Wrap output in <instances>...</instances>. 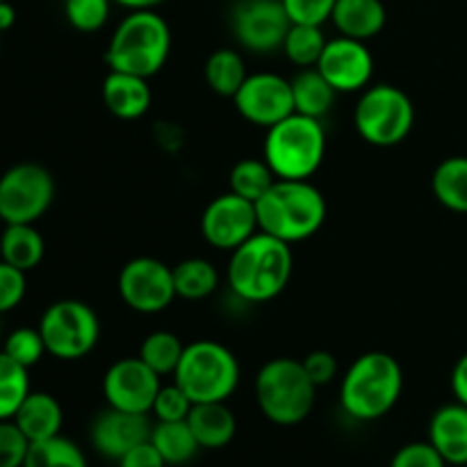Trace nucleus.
<instances>
[{"label":"nucleus","instance_id":"obj_1","mask_svg":"<svg viewBox=\"0 0 467 467\" xmlns=\"http://www.w3.org/2000/svg\"><path fill=\"white\" fill-rule=\"evenodd\" d=\"M292 244L258 231L228 260V285L249 304H267L287 287L295 269Z\"/></svg>","mask_w":467,"mask_h":467},{"label":"nucleus","instance_id":"obj_2","mask_svg":"<svg viewBox=\"0 0 467 467\" xmlns=\"http://www.w3.org/2000/svg\"><path fill=\"white\" fill-rule=\"evenodd\" d=\"M404 390V369L386 351H368L347 369L340 383V406L358 422H374L390 413Z\"/></svg>","mask_w":467,"mask_h":467},{"label":"nucleus","instance_id":"obj_3","mask_svg":"<svg viewBox=\"0 0 467 467\" xmlns=\"http://www.w3.org/2000/svg\"><path fill=\"white\" fill-rule=\"evenodd\" d=\"M258 228L287 244L313 237L327 222V199L308 181L278 178L267 194L255 201Z\"/></svg>","mask_w":467,"mask_h":467},{"label":"nucleus","instance_id":"obj_4","mask_svg":"<svg viewBox=\"0 0 467 467\" xmlns=\"http://www.w3.org/2000/svg\"><path fill=\"white\" fill-rule=\"evenodd\" d=\"M169 53V23L155 9H135L114 30L105 50V62L109 71L150 78L167 64Z\"/></svg>","mask_w":467,"mask_h":467},{"label":"nucleus","instance_id":"obj_5","mask_svg":"<svg viewBox=\"0 0 467 467\" xmlns=\"http://www.w3.org/2000/svg\"><path fill=\"white\" fill-rule=\"evenodd\" d=\"M327 155V130L319 119L290 114L267 128L263 146L265 162L281 181H308Z\"/></svg>","mask_w":467,"mask_h":467},{"label":"nucleus","instance_id":"obj_6","mask_svg":"<svg viewBox=\"0 0 467 467\" xmlns=\"http://www.w3.org/2000/svg\"><path fill=\"white\" fill-rule=\"evenodd\" d=\"M317 386L296 358H274L255 377V401L269 422L295 427L310 415Z\"/></svg>","mask_w":467,"mask_h":467},{"label":"nucleus","instance_id":"obj_7","mask_svg":"<svg viewBox=\"0 0 467 467\" xmlns=\"http://www.w3.org/2000/svg\"><path fill=\"white\" fill-rule=\"evenodd\" d=\"M240 360L228 347L214 340L185 345L173 381L194 404L228 401L240 386Z\"/></svg>","mask_w":467,"mask_h":467},{"label":"nucleus","instance_id":"obj_8","mask_svg":"<svg viewBox=\"0 0 467 467\" xmlns=\"http://www.w3.org/2000/svg\"><path fill=\"white\" fill-rule=\"evenodd\" d=\"M354 126L368 144L390 149L415 126V105L404 89L388 82L365 87L354 109Z\"/></svg>","mask_w":467,"mask_h":467},{"label":"nucleus","instance_id":"obj_9","mask_svg":"<svg viewBox=\"0 0 467 467\" xmlns=\"http://www.w3.org/2000/svg\"><path fill=\"white\" fill-rule=\"evenodd\" d=\"M39 333L46 351L59 360L85 358L100 337L99 315L89 304L62 299L50 304L39 319Z\"/></svg>","mask_w":467,"mask_h":467},{"label":"nucleus","instance_id":"obj_10","mask_svg":"<svg viewBox=\"0 0 467 467\" xmlns=\"http://www.w3.org/2000/svg\"><path fill=\"white\" fill-rule=\"evenodd\" d=\"M55 201V178L44 164L18 162L0 176V217L5 223H35Z\"/></svg>","mask_w":467,"mask_h":467},{"label":"nucleus","instance_id":"obj_11","mask_svg":"<svg viewBox=\"0 0 467 467\" xmlns=\"http://www.w3.org/2000/svg\"><path fill=\"white\" fill-rule=\"evenodd\" d=\"M117 287L123 304L141 315L162 313L176 299L173 267L149 255L132 258L123 265Z\"/></svg>","mask_w":467,"mask_h":467},{"label":"nucleus","instance_id":"obj_12","mask_svg":"<svg viewBox=\"0 0 467 467\" xmlns=\"http://www.w3.org/2000/svg\"><path fill=\"white\" fill-rule=\"evenodd\" d=\"M231 23L242 48L258 55L281 50L292 27L281 0H237Z\"/></svg>","mask_w":467,"mask_h":467},{"label":"nucleus","instance_id":"obj_13","mask_svg":"<svg viewBox=\"0 0 467 467\" xmlns=\"http://www.w3.org/2000/svg\"><path fill=\"white\" fill-rule=\"evenodd\" d=\"M258 231L255 203L242 199L235 192H226L210 201L201 217V233L205 242L222 251H235Z\"/></svg>","mask_w":467,"mask_h":467},{"label":"nucleus","instance_id":"obj_14","mask_svg":"<svg viewBox=\"0 0 467 467\" xmlns=\"http://www.w3.org/2000/svg\"><path fill=\"white\" fill-rule=\"evenodd\" d=\"M160 379L162 377H158L140 356L117 360L103 377L105 401L112 409L149 415L158 390L162 388Z\"/></svg>","mask_w":467,"mask_h":467},{"label":"nucleus","instance_id":"obj_15","mask_svg":"<svg viewBox=\"0 0 467 467\" xmlns=\"http://www.w3.org/2000/svg\"><path fill=\"white\" fill-rule=\"evenodd\" d=\"M235 108L249 123L272 128L295 114L292 80L278 73H254L235 94Z\"/></svg>","mask_w":467,"mask_h":467},{"label":"nucleus","instance_id":"obj_16","mask_svg":"<svg viewBox=\"0 0 467 467\" xmlns=\"http://www.w3.org/2000/svg\"><path fill=\"white\" fill-rule=\"evenodd\" d=\"M315 68L327 78L337 94H354L369 87L374 57L365 41L340 35L327 41V48Z\"/></svg>","mask_w":467,"mask_h":467},{"label":"nucleus","instance_id":"obj_17","mask_svg":"<svg viewBox=\"0 0 467 467\" xmlns=\"http://www.w3.org/2000/svg\"><path fill=\"white\" fill-rule=\"evenodd\" d=\"M150 431L153 424L149 415L128 413L108 406V410H103L91 424V445L105 459L119 461L137 445L150 441Z\"/></svg>","mask_w":467,"mask_h":467},{"label":"nucleus","instance_id":"obj_18","mask_svg":"<svg viewBox=\"0 0 467 467\" xmlns=\"http://www.w3.org/2000/svg\"><path fill=\"white\" fill-rule=\"evenodd\" d=\"M429 442L447 465H467V406L445 404L429 422Z\"/></svg>","mask_w":467,"mask_h":467},{"label":"nucleus","instance_id":"obj_19","mask_svg":"<svg viewBox=\"0 0 467 467\" xmlns=\"http://www.w3.org/2000/svg\"><path fill=\"white\" fill-rule=\"evenodd\" d=\"M150 100H153V94H150L149 78L109 71L103 80L105 108L123 121H135L144 117L150 108Z\"/></svg>","mask_w":467,"mask_h":467},{"label":"nucleus","instance_id":"obj_20","mask_svg":"<svg viewBox=\"0 0 467 467\" xmlns=\"http://www.w3.org/2000/svg\"><path fill=\"white\" fill-rule=\"evenodd\" d=\"M192 433L201 450H222L231 445L237 433L235 413L228 409L226 401H203L192 406L187 415Z\"/></svg>","mask_w":467,"mask_h":467},{"label":"nucleus","instance_id":"obj_21","mask_svg":"<svg viewBox=\"0 0 467 467\" xmlns=\"http://www.w3.org/2000/svg\"><path fill=\"white\" fill-rule=\"evenodd\" d=\"M14 424L23 431V436L30 442L48 441V438L59 436L64 424V413L59 401L50 392H35L23 400L14 415Z\"/></svg>","mask_w":467,"mask_h":467},{"label":"nucleus","instance_id":"obj_22","mask_svg":"<svg viewBox=\"0 0 467 467\" xmlns=\"http://www.w3.org/2000/svg\"><path fill=\"white\" fill-rule=\"evenodd\" d=\"M331 21L342 36L368 41L386 27L388 12L381 0H337Z\"/></svg>","mask_w":467,"mask_h":467},{"label":"nucleus","instance_id":"obj_23","mask_svg":"<svg viewBox=\"0 0 467 467\" xmlns=\"http://www.w3.org/2000/svg\"><path fill=\"white\" fill-rule=\"evenodd\" d=\"M46 242L35 223H5L0 233V260L30 272L44 260Z\"/></svg>","mask_w":467,"mask_h":467},{"label":"nucleus","instance_id":"obj_24","mask_svg":"<svg viewBox=\"0 0 467 467\" xmlns=\"http://www.w3.org/2000/svg\"><path fill=\"white\" fill-rule=\"evenodd\" d=\"M337 91L328 85L327 78L317 68H304L292 80V99H295V112L306 114L322 121L336 105Z\"/></svg>","mask_w":467,"mask_h":467},{"label":"nucleus","instance_id":"obj_25","mask_svg":"<svg viewBox=\"0 0 467 467\" xmlns=\"http://www.w3.org/2000/svg\"><path fill=\"white\" fill-rule=\"evenodd\" d=\"M431 187L436 199L447 210L459 214H467V158L454 155L442 160L436 167L431 178Z\"/></svg>","mask_w":467,"mask_h":467},{"label":"nucleus","instance_id":"obj_26","mask_svg":"<svg viewBox=\"0 0 467 467\" xmlns=\"http://www.w3.org/2000/svg\"><path fill=\"white\" fill-rule=\"evenodd\" d=\"M150 442L167 465H185L199 454V442L187 420L182 422H158L150 431Z\"/></svg>","mask_w":467,"mask_h":467},{"label":"nucleus","instance_id":"obj_27","mask_svg":"<svg viewBox=\"0 0 467 467\" xmlns=\"http://www.w3.org/2000/svg\"><path fill=\"white\" fill-rule=\"evenodd\" d=\"M246 78L249 73H246L244 59L233 48L214 50L205 62V82L214 94L223 96V99H235Z\"/></svg>","mask_w":467,"mask_h":467},{"label":"nucleus","instance_id":"obj_28","mask_svg":"<svg viewBox=\"0 0 467 467\" xmlns=\"http://www.w3.org/2000/svg\"><path fill=\"white\" fill-rule=\"evenodd\" d=\"M173 285H176V296H181V299H208L219 287L217 267L205 258L182 260L173 267Z\"/></svg>","mask_w":467,"mask_h":467},{"label":"nucleus","instance_id":"obj_29","mask_svg":"<svg viewBox=\"0 0 467 467\" xmlns=\"http://www.w3.org/2000/svg\"><path fill=\"white\" fill-rule=\"evenodd\" d=\"M276 181V173H274L272 167L265 162V158L240 160V162L231 169V178H228L231 192H235L242 199L251 201V203L263 199L269 192V187Z\"/></svg>","mask_w":467,"mask_h":467},{"label":"nucleus","instance_id":"obj_30","mask_svg":"<svg viewBox=\"0 0 467 467\" xmlns=\"http://www.w3.org/2000/svg\"><path fill=\"white\" fill-rule=\"evenodd\" d=\"M327 35L322 26H304V23H292L285 41H283V53L292 64L301 68H315L324 48H327Z\"/></svg>","mask_w":467,"mask_h":467},{"label":"nucleus","instance_id":"obj_31","mask_svg":"<svg viewBox=\"0 0 467 467\" xmlns=\"http://www.w3.org/2000/svg\"><path fill=\"white\" fill-rule=\"evenodd\" d=\"M23 467H89L87 456L62 433L41 442H30Z\"/></svg>","mask_w":467,"mask_h":467},{"label":"nucleus","instance_id":"obj_32","mask_svg":"<svg viewBox=\"0 0 467 467\" xmlns=\"http://www.w3.org/2000/svg\"><path fill=\"white\" fill-rule=\"evenodd\" d=\"M182 345L181 337L171 331H155L150 336L144 337L140 347V358L153 369L158 377H169V374H176L178 363L182 358Z\"/></svg>","mask_w":467,"mask_h":467},{"label":"nucleus","instance_id":"obj_33","mask_svg":"<svg viewBox=\"0 0 467 467\" xmlns=\"http://www.w3.org/2000/svg\"><path fill=\"white\" fill-rule=\"evenodd\" d=\"M30 369L0 351V420H12L18 406L30 395Z\"/></svg>","mask_w":467,"mask_h":467},{"label":"nucleus","instance_id":"obj_34","mask_svg":"<svg viewBox=\"0 0 467 467\" xmlns=\"http://www.w3.org/2000/svg\"><path fill=\"white\" fill-rule=\"evenodd\" d=\"M3 351L9 356L12 360H16L18 365L23 368H35L41 358H44L48 351H46L44 337H41L39 328H30V327H21L16 331H12L5 340Z\"/></svg>","mask_w":467,"mask_h":467},{"label":"nucleus","instance_id":"obj_35","mask_svg":"<svg viewBox=\"0 0 467 467\" xmlns=\"http://www.w3.org/2000/svg\"><path fill=\"white\" fill-rule=\"evenodd\" d=\"M112 0H64V16L78 32H99L108 23Z\"/></svg>","mask_w":467,"mask_h":467},{"label":"nucleus","instance_id":"obj_36","mask_svg":"<svg viewBox=\"0 0 467 467\" xmlns=\"http://www.w3.org/2000/svg\"><path fill=\"white\" fill-rule=\"evenodd\" d=\"M192 406H194V401H192L190 397H187V392L173 381L171 386L160 388L150 413L155 415L158 422H182V420H187V415H190Z\"/></svg>","mask_w":467,"mask_h":467},{"label":"nucleus","instance_id":"obj_37","mask_svg":"<svg viewBox=\"0 0 467 467\" xmlns=\"http://www.w3.org/2000/svg\"><path fill=\"white\" fill-rule=\"evenodd\" d=\"M30 441L14 420H0V467H23Z\"/></svg>","mask_w":467,"mask_h":467},{"label":"nucleus","instance_id":"obj_38","mask_svg":"<svg viewBox=\"0 0 467 467\" xmlns=\"http://www.w3.org/2000/svg\"><path fill=\"white\" fill-rule=\"evenodd\" d=\"M27 292L26 272L0 260V315L12 313L21 306Z\"/></svg>","mask_w":467,"mask_h":467},{"label":"nucleus","instance_id":"obj_39","mask_svg":"<svg viewBox=\"0 0 467 467\" xmlns=\"http://www.w3.org/2000/svg\"><path fill=\"white\" fill-rule=\"evenodd\" d=\"M281 3L292 23L324 26L327 21H331L337 0H281Z\"/></svg>","mask_w":467,"mask_h":467},{"label":"nucleus","instance_id":"obj_40","mask_svg":"<svg viewBox=\"0 0 467 467\" xmlns=\"http://www.w3.org/2000/svg\"><path fill=\"white\" fill-rule=\"evenodd\" d=\"M390 467H447L431 442H409L392 456Z\"/></svg>","mask_w":467,"mask_h":467},{"label":"nucleus","instance_id":"obj_41","mask_svg":"<svg viewBox=\"0 0 467 467\" xmlns=\"http://www.w3.org/2000/svg\"><path fill=\"white\" fill-rule=\"evenodd\" d=\"M301 363H304V369L308 372L310 381L317 388L327 386V383H331L333 379L337 377V360L336 356L328 354V351H310Z\"/></svg>","mask_w":467,"mask_h":467},{"label":"nucleus","instance_id":"obj_42","mask_svg":"<svg viewBox=\"0 0 467 467\" xmlns=\"http://www.w3.org/2000/svg\"><path fill=\"white\" fill-rule=\"evenodd\" d=\"M117 463L119 467H167L164 459L160 456V451L155 450L150 441L137 445L135 450L128 451V454L123 456V459H119Z\"/></svg>","mask_w":467,"mask_h":467},{"label":"nucleus","instance_id":"obj_43","mask_svg":"<svg viewBox=\"0 0 467 467\" xmlns=\"http://www.w3.org/2000/svg\"><path fill=\"white\" fill-rule=\"evenodd\" d=\"M451 390H454L456 401L467 406V354L461 356L459 363L454 365V372H451Z\"/></svg>","mask_w":467,"mask_h":467},{"label":"nucleus","instance_id":"obj_44","mask_svg":"<svg viewBox=\"0 0 467 467\" xmlns=\"http://www.w3.org/2000/svg\"><path fill=\"white\" fill-rule=\"evenodd\" d=\"M14 23H16V9L9 0H3L0 3V32H7L12 30Z\"/></svg>","mask_w":467,"mask_h":467},{"label":"nucleus","instance_id":"obj_45","mask_svg":"<svg viewBox=\"0 0 467 467\" xmlns=\"http://www.w3.org/2000/svg\"><path fill=\"white\" fill-rule=\"evenodd\" d=\"M112 3L121 5L128 12H135V9H155L158 5H162L164 0H112Z\"/></svg>","mask_w":467,"mask_h":467},{"label":"nucleus","instance_id":"obj_46","mask_svg":"<svg viewBox=\"0 0 467 467\" xmlns=\"http://www.w3.org/2000/svg\"><path fill=\"white\" fill-rule=\"evenodd\" d=\"M3 223H5V222H3V217H0V226H3Z\"/></svg>","mask_w":467,"mask_h":467},{"label":"nucleus","instance_id":"obj_47","mask_svg":"<svg viewBox=\"0 0 467 467\" xmlns=\"http://www.w3.org/2000/svg\"><path fill=\"white\" fill-rule=\"evenodd\" d=\"M0 36H3V32H0Z\"/></svg>","mask_w":467,"mask_h":467},{"label":"nucleus","instance_id":"obj_48","mask_svg":"<svg viewBox=\"0 0 467 467\" xmlns=\"http://www.w3.org/2000/svg\"><path fill=\"white\" fill-rule=\"evenodd\" d=\"M0 3H3V0H0Z\"/></svg>","mask_w":467,"mask_h":467}]
</instances>
